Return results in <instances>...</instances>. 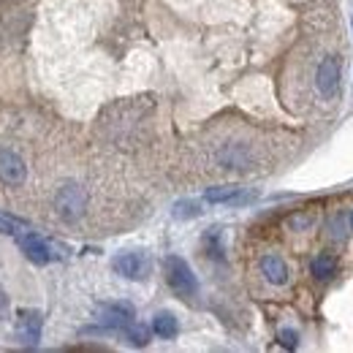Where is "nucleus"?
Wrapping results in <instances>:
<instances>
[{"instance_id":"obj_1","label":"nucleus","mask_w":353,"mask_h":353,"mask_svg":"<svg viewBox=\"0 0 353 353\" xmlns=\"http://www.w3.org/2000/svg\"><path fill=\"white\" fill-rule=\"evenodd\" d=\"M163 266H166V280H169V285H172V291H174L176 296L190 299V296L199 294V280H196L193 269L188 266L185 259L169 256V259L163 261Z\"/></svg>"},{"instance_id":"obj_2","label":"nucleus","mask_w":353,"mask_h":353,"mask_svg":"<svg viewBox=\"0 0 353 353\" xmlns=\"http://www.w3.org/2000/svg\"><path fill=\"white\" fill-rule=\"evenodd\" d=\"M54 210H57V215L63 221L68 223L79 221L85 215V210H88V193H85V188H79L74 182H65L57 190V196H54Z\"/></svg>"},{"instance_id":"obj_3","label":"nucleus","mask_w":353,"mask_h":353,"mask_svg":"<svg viewBox=\"0 0 353 353\" xmlns=\"http://www.w3.org/2000/svg\"><path fill=\"white\" fill-rule=\"evenodd\" d=\"M207 201L212 204H234V207H242V204H250L256 201V190H248V188H239V185H218V188H210L204 193Z\"/></svg>"},{"instance_id":"obj_4","label":"nucleus","mask_w":353,"mask_h":353,"mask_svg":"<svg viewBox=\"0 0 353 353\" xmlns=\"http://www.w3.org/2000/svg\"><path fill=\"white\" fill-rule=\"evenodd\" d=\"M98 321L109 329H120V332H128L133 326V307L125 302H117V305H101L98 307Z\"/></svg>"},{"instance_id":"obj_5","label":"nucleus","mask_w":353,"mask_h":353,"mask_svg":"<svg viewBox=\"0 0 353 353\" xmlns=\"http://www.w3.org/2000/svg\"><path fill=\"white\" fill-rule=\"evenodd\" d=\"M114 272L128 277V280H144L147 272H150V261L144 253H136V250H128V253H120L114 256Z\"/></svg>"},{"instance_id":"obj_6","label":"nucleus","mask_w":353,"mask_h":353,"mask_svg":"<svg viewBox=\"0 0 353 353\" xmlns=\"http://www.w3.org/2000/svg\"><path fill=\"white\" fill-rule=\"evenodd\" d=\"M315 88L321 90L323 98H334L340 90V65L334 57H323L315 74Z\"/></svg>"},{"instance_id":"obj_7","label":"nucleus","mask_w":353,"mask_h":353,"mask_svg":"<svg viewBox=\"0 0 353 353\" xmlns=\"http://www.w3.org/2000/svg\"><path fill=\"white\" fill-rule=\"evenodd\" d=\"M17 242H19V248L25 250V256L33 261V264H46L49 259H52V245L41 239L39 234H30V231H17Z\"/></svg>"},{"instance_id":"obj_8","label":"nucleus","mask_w":353,"mask_h":353,"mask_svg":"<svg viewBox=\"0 0 353 353\" xmlns=\"http://www.w3.org/2000/svg\"><path fill=\"white\" fill-rule=\"evenodd\" d=\"M25 174H28L25 161L17 152H11V150H0V182H6V185H22Z\"/></svg>"},{"instance_id":"obj_9","label":"nucleus","mask_w":353,"mask_h":353,"mask_svg":"<svg viewBox=\"0 0 353 353\" xmlns=\"http://www.w3.org/2000/svg\"><path fill=\"white\" fill-rule=\"evenodd\" d=\"M41 323H44L41 321V312H36V310L22 312L19 321H17V337H19V343L36 345L41 340Z\"/></svg>"},{"instance_id":"obj_10","label":"nucleus","mask_w":353,"mask_h":353,"mask_svg":"<svg viewBox=\"0 0 353 353\" xmlns=\"http://www.w3.org/2000/svg\"><path fill=\"white\" fill-rule=\"evenodd\" d=\"M261 272L272 285H285V280H288V266L280 256H264L261 259Z\"/></svg>"},{"instance_id":"obj_11","label":"nucleus","mask_w":353,"mask_h":353,"mask_svg":"<svg viewBox=\"0 0 353 353\" xmlns=\"http://www.w3.org/2000/svg\"><path fill=\"white\" fill-rule=\"evenodd\" d=\"M152 332L158 337H163V340H174L176 332H179V323H176V318L172 312H158L152 318Z\"/></svg>"},{"instance_id":"obj_12","label":"nucleus","mask_w":353,"mask_h":353,"mask_svg":"<svg viewBox=\"0 0 353 353\" xmlns=\"http://www.w3.org/2000/svg\"><path fill=\"white\" fill-rule=\"evenodd\" d=\"M310 269H312V274H315L318 280H329V277L334 274V269H337V261H334L332 256H318V259L310 264Z\"/></svg>"},{"instance_id":"obj_13","label":"nucleus","mask_w":353,"mask_h":353,"mask_svg":"<svg viewBox=\"0 0 353 353\" xmlns=\"http://www.w3.org/2000/svg\"><path fill=\"white\" fill-rule=\"evenodd\" d=\"M201 215V207L196 204V201H179L174 207V218H199Z\"/></svg>"},{"instance_id":"obj_14","label":"nucleus","mask_w":353,"mask_h":353,"mask_svg":"<svg viewBox=\"0 0 353 353\" xmlns=\"http://www.w3.org/2000/svg\"><path fill=\"white\" fill-rule=\"evenodd\" d=\"M128 337H131L133 345H147V343H150V332H147V326H136V323H133L131 329H128Z\"/></svg>"},{"instance_id":"obj_15","label":"nucleus","mask_w":353,"mask_h":353,"mask_svg":"<svg viewBox=\"0 0 353 353\" xmlns=\"http://www.w3.org/2000/svg\"><path fill=\"white\" fill-rule=\"evenodd\" d=\"M277 337H280V343H283L285 348H296V340H299V337H296V332H294V329H280V334H277Z\"/></svg>"},{"instance_id":"obj_16","label":"nucleus","mask_w":353,"mask_h":353,"mask_svg":"<svg viewBox=\"0 0 353 353\" xmlns=\"http://www.w3.org/2000/svg\"><path fill=\"white\" fill-rule=\"evenodd\" d=\"M351 225H353V215H351Z\"/></svg>"}]
</instances>
